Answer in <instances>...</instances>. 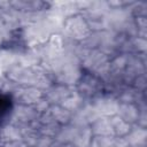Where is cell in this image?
Segmentation results:
<instances>
[{
  "mask_svg": "<svg viewBox=\"0 0 147 147\" xmlns=\"http://www.w3.org/2000/svg\"><path fill=\"white\" fill-rule=\"evenodd\" d=\"M11 5L15 6L16 9H24L26 11L42 10L49 7V3L45 1H18V2H11Z\"/></svg>",
  "mask_w": 147,
  "mask_h": 147,
  "instance_id": "cell-2",
  "label": "cell"
},
{
  "mask_svg": "<svg viewBox=\"0 0 147 147\" xmlns=\"http://www.w3.org/2000/svg\"><path fill=\"white\" fill-rule=\"evenodd\" d=\"M13 109L11 96L7 93L0 92V123L6 119Z\"/></svg>",
  "mask_w": 147,
  "mask_h": 147,
  "instance_id": "cell-3",
  "label": "cell"
},
{
  "mask_svg": "<svg viewBox=\"0 0 147 147\" xmlns=\"http://www.w3.org/2000/svg\"><path fill=\"white\" fill-rule=\"evenodd\" d=\"M79 92L84 96H93L102 90V82L92 72H84L78 82Z\"/></svg>",
  "mask_w": 147,
  "mask_h": 147,
  "instance_id": "cell-1",
  "label": "cell"
}]
</instances>
